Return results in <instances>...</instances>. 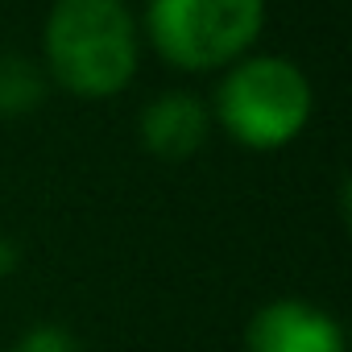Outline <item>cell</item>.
Returning <instances> with one entry per match:
<instances>
[{"mask_svg":"<svg viewBox=\"0 0 352 352\" xmlns=\"http://www.w3.org/2000/svg\"><path fill=\"white\" fill-rule=\"evenodd\" d=\"M46 71L83 100H104L137 75L141 42L124 0H54L42 30Z\"/></svg>","mask_w":352,"mask_h":352,"instance_id":"cell-1","label":"cell"},{"mask_svg":"<svg viewBox=\"0 0 352 352\" xmlns=\"http://www.w3.org/2000/svg\"><path fill=\"white\" fill-rule=\"evenodd\" d=\"M311 83L282 54H245L216 87V120L245 149H282L311 120Z\"/></svg>","mask_w":352,"mask_h":352,"instance_id":"cell-2","label":"cell"},{"mask_svg":"<svg viewBox=\"0 0 352 352\" xmlns=\"http://www.w3.org/2000/svg\"><path fill=\"white\" fill-rule=\"evenodd\" d=\"M265 25V0H149L145 34L153 50L183 71L232 67Z\"/></svg>","mask_w":352,"mask_h":352,"instance_id":"cell-3","label":"cell"},{"mask_svg":"<svg viewBox=\"0 0 352 352\" xmlns=\"http://www.w3.org/2000/svg\"><path fill=\"white\" fill-rule=\"evenodd\" d=\"M245 348L249 352H348L344 327L327 311H319L302 298L265 302L249 319Z\"/></svg>","mask_w":352,"mask_h":352,"instance_id":"cell-4","label":"cell"},{"mask_svg":"<svg viewBox=\"0 0 352 352\" xmlns=\"http://www.w3.org/2000/svg\"><path fill=\"white\" fill-rule=\"evenodd\" d=\"M137 129H141V145L153 157L183 162L204 149V141L212 133V112L204 108V100H195L187 91H166L141 108Z\"/></svg>","mask_w":352,"mask_h":352,"instance_id":"cell-5","label":"cell"},{"mask_svg":"<svg viewBox=\"0 0 352 352\" xmlns=\"http://www.w3.org/2000/svg\"><path fill=\"white\" fill-rule=\"evenodd\" d=\"M46 96V75L13 54V50H0V116H25L42 104Z\"/></svg>","mask_w":352,"mask_h":352,"instance_id":"cell-6","label":"cell"},{"mask_svg":"<svg viewBox=\"0 0 352 352\" xmlns=\"http://www.w3.org/2000/svg\"><path fill=\"white\" fill-rule=\"evenodd\" d=\"M17 352H79L75 336L58 323H38L17 340Z\"/></svg>","mask_w":352,"mask_h":352,"instance_id":"cell-7","label":"cell"},{"mask_svg":"<svg viewBox=\"0 0 352 352\" xmlns=\"http://www.w3.org/2000/svg\"><path fill=\"white\" fill-rule=\"evenodd\" d=\"M17 270V245L9 236H0V278H9Z\"/></svg>","mask_w":352,"mask_h":352,"instance_id":"cell-8","label":"cell"}]
</instances>
